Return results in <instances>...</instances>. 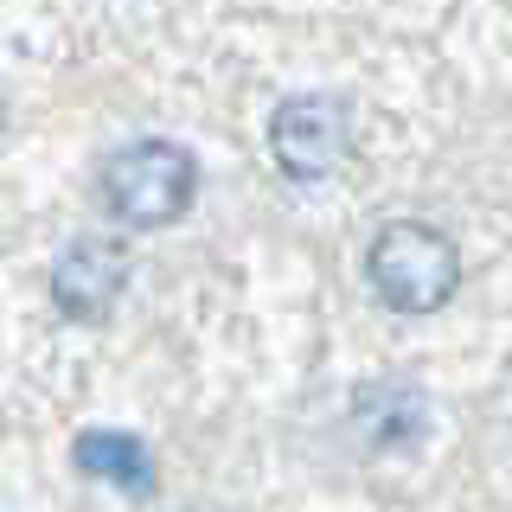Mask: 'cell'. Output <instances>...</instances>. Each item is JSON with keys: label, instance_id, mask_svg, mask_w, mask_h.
Returning a JSON list of instances; mask_svg holds the SVG:
<instances>
[{"label": "cell", "instance_id": "6da1fadb", "mask_svg": "<svg viewBox=\"0 0 512 512\" xmlns=\"http://www.w3.org/2000/svg\"><path fill=\"white\" fill-rule=\"evenodd\" d=\"M365 282L391 314H442L461 288V244L429 218H391L365 250Z\"/></svg>", "mask_w": 512, "mask_h": 512}, {"label": "cell", "instance_id": "7a4b0ae2", "mask_svg": "<svg viewBox=\"0 0 512 512\" xmlns=\"http://www.w3.org/2000/svg\"><path fill=\"white\" fill-rule=\"evenodd\" d=\"M192 192H199V160H192V148L160 141V135L128 141L103 167V205L128 231H160V224L186 218Z\"/></svg>", "mask_w": 512, "mask_h": 512}, {"label": "cell", "instance_id": "3957f363", "mask_svg": "<svg viewBox=\"0 0 512 512\" xmlns=\"http://www.w3.org/2000/svg\"><path fill=\"white\" fill-rule=\"evenodd\" d=\"M346 148H352V103L333 90H295L269 116V154H276L282 180H295V186L333 180Z\"/></svg>", "mask_w": 512, "mask_h": 512}, {"label": "cell", "instance_id": "277c9868", "mask_svg": "<svg viewBox=\"0 0 512 512\" xmlns=\"http://www.w3.org/2000/svg\"><path fill=\"white\" fill-rule=\"evenodd\" d=\"M128 256L116 237H71V244L58 250V263H52V301H58V314L64 320H109V308L122 301V288H128Z\"/></svg>", "mask_w": 512, "mask_h": 512}, {"label": "cell", "instance_id": "5b68a950", "mask_svg": "<svg viewBox=\"0 0 512 512\" xmlns=\"http://www.w3.org/2000/svg\"><path fill=\"white\" fill-rule=\"evenodd\" d=\"M71 468L84 480H116L128 493H154V455L128 429H84L71 442Z\"/></svg>", "mask_w": 512, "mask_h": 512}, {"label": "cell", "instance_id": "8992f818", "mask_svg": "<svg viewBox=\"0 0 512 512\" xmlns=\"http://www.w3.org/2000/svg\"><path fill=\"white\" fill-rule=\"evenodd\" d=\"M359 429L378 448L416 442V436H423V391H410V384H397V378L365 384V391H359Z\"/></svg>", "mask_w": 512, "mask_h": 512}, {"label": "cell", "instance_id": "52a82bcc", "mask_svg": "<svg viewBox=\"0 0 512 512\" xmlns=\"http://www.w3.org/2000/svg\"><path fill=\"white\" fill-rule=\"evenodd\" d=\"M0 122H7V96H0Z\"/></svg>", "mask_w": 512, "mask_h": 512}]
</instances>
